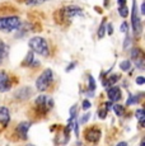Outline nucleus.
I'll use <instances>...</instances> for the list:
<instances>
[{
    "label": "nucleus",
    "instance_id": "1",
    "mask_svg": "<svg viewBox=\"0 0 145 146\" xmlns=\"http://www.w3.org/2000/svg\"><path fill=\"white\" fill-rule=\"evenodd\" d=\"M28 46L31 51L37 53V55L42 56V57H49L50 56V47L47 41L43 37L40 36H33L32 38L28 41Z\"/></svg>",
    "mask_w": 145,
    "mask_h": 146
},
{
    "label": "nucleus",
    "instance_id": "2",
    "mask_svg": "<svg viewBox=\"0 0 145 146\" xmlns=\"http://www.w3.org/2000/svg\"><path fill=\"white\" fill-rule=\"evenodd\" d=\"M22 26V21L18 15L0 17V32H14L18 31Z\"/></svg>",
    "mask_w": 145,
    "mask_h": 146
},
{
    "label": "nucleus",
    "instance_id": "3",
    "mask_svg": "<svg viewBox=\"0 0 145 146\" xmlns=\"http://www.w3.org/2000/svg\"><path fill=\"white\" fill-rule=\"evenodd\" d=\"M52 81H54V72L51 69H46L43 70V72H41V75L36 80V88L38 92H45L49 89Z\"/></svg>",
    "mask_w": 145,
    "mask_h": 146
},
{
    "label": "nucleus",
    "instance_id": "4",
    "mask_svg": "<svg viewBox=\"0 0 145 146\" xmlns=\"http://www.w3.org/2000/svg\"><path fill=\"white\" fill-rule=\"evenodd\" d=\"M131 23H132V31L135 36H139L143 31V26H141V19L139 17L138 12V4L136 0H132V10H131Z\"/></svg>",
    "mask_w": 145,
    "mask_h": 146
},
{
    "label": "nucleus",
    "instance_id": "5",
    "mask_svg": "<svg viewBox=\"0 0 145 146\" xmlns=\"http://www.w3.org/2000/svg\"><path fill=\"white\" fill-rule=\"evenodd\" d=\"M131 58H132L135 66L139 70H144L145 69V64H144V52L143 50H140L139 47H134L131 50Z\"/></svg>",
    "mask_w": 145,
    "mask_h": 146
},
{
    "label": "nucleus",
    "instance_id": "6",
    "mask_svg": "<svg viewBox=\"0 0 145 146\" xmlns=\"http://www.w3.org/2000/svg\"><path fill=\"white\" fill-rule=\"evenodd\" d=\"M35 103L38 107V109H41V111H49L54 106L52 99H50V97H47V95H40V97H37Z\"/></svg>",
    "mask_w": 145,
    "mask_h": 146
},
{
    "label": "nucleus",
    "instance_id": "7",
    "mask_svg": "<svg viewBox=\"0 0 145 146\" xmlns=\"http://www.w3.org/2000/svg\"><path fill=\"white\" fill-rule=\"evenodd\" d=\"M12 89V80L10 76L7 74L5 71H0V92L5 93V92H9Z\"/></svg>",
    "mask_w": 145,
    "mask_h": 146
},
{
    "label": "nucleus",
    "instance_id": "8",
    "mask_svg": "<svg viewBox=\"0 0 145 146\" xmlns=\"http://www.w3.org/2000/svg\"><path fill=\"white\" fill-rule=\"evenodd\" d=\"M63 13L65 14L68 18H74V17H83L84 15L83 9L80 7H78V5H69V7H66L65 9L63 10Z\"/></svg>",
    "mask_w": 145,
    "mask_h": 146
},
{
    "label": "nucleus",
    "instance_id": "9",
    "mask_svg": "<svg viewBox=\"0 0 145 146\" xmlns=\"http://www.w3.org/2000/svg\"><path fill=\"white\" fill-rule=\"evenodd\" d=\"M107 97L110 98V102L113 103V102H118L120 99L122 98V94H121V89L116 85H112L107 89Z\"/></svg>",
    "mask_w": 145,
    "mask_h": 146
},
{
    "label": "nucleus",
    "instance_id": "10",
    "mask_svg": "<svg viewBox=\"0 0 145 146\" xmlns=\"http://www.w3.org/2000/svg\"><path fill=\"white\" fill-rule=\"evenodd\" d=\"M29 127H31V122H28V121H23V122H21L18 126H17V133H18L19 139L27 140Z\"/></svg>",
    "mask_w": 145,
    "mask_h": 146
},
{
    "label": "nucleus",
    "instance_id": "11",
    "mask_svg": "<svg viewBox=\"0 0 145 146\" xmlns=\"http://www.w3.org/2000/svg\"><path fill=\"white\" fill-rule=\"evenodd\" d=\"M101 131L97 127H90L85 133V139L89 142H98V140L101 139Z\"/></svg>",
    "mask_w": 145,
    "mask_h": 146
},
{
    "label": "nucleus",
    "instance_id": "12",
    "mask_svg": "<svg viewBox=\"0 0 145 146\" xmlns=\"http://www.w3.org/2000/svg\"><path fill=\"white\" fill-rule=\"evenodd\" d=\"M10 121V113L7 107H0V123L3 126H7Z\"/></svg>",
    "mask_w": 145,
    "mask_h": 146
},
{
    "label": "nucleus",
    "instance_id": "13",
    "mask_svg": "<svg viewBox=\"0 0 145 146\" xmlns=\"http://www.w3.org/2000/svg\"><path fill=\"white\" fill-rule=\"evenodd\" d=\"M32 95V90L29 89V86H26L23 89H19L15 93V98L17 99H28V98Z\"/></svg>",
    "mask_w": 145,
    "mask_h": 146
},
{
    "label": "nucleus",
    "instance_id": "14",
    "mask_svg": "<svg viewBox=\"0 0 145 146\" xmlns=\"http://www.w3.org/2000/svg\"><path fill=\"white\" fill-rule=\"evenodd\" d=\"M118 75H111V76L110 78H107V79H106V80H103V86H104V88L106 89H108V88H110V86H112V85H115V83H116V81L117 80H118Z\"/></svg>",
    "mask_w": 145,
    "mask_h": 146
},
{
    "label": "nucleus",
    "instance_id": "15",
    "mask_svg": "<svg viewBox=\"0 0 145 146\" xmlns=\"http://www.w3.org/2000/svg\"><path fill=\"white\" fill-rule=\"evenodd\" d=\"M7 55H8V47H7V44H5V42L0 38V64L4 61Z\"/></svg>",
    "mask_w": 145,
    "mask_h": 146
},
{
    "label": "nucleus",
    "instance_id": "16",
    "mask_svg": "<svg viewBox=\"0 0 145 146\" xmlns=\"http://www.w3.org/2000/svg\"><path fill=\"white\" fill-rule=\"evenodd\" d=\"M135 116H136V118H138L139 122H140V125L143 126L144 119H145V112H144V109H143V108H139V109H136V112H135Z\"/></svg>",
    "mask_w": 145,
    "mask_h": 146
},
{
    "label": "nucleus",
    "instance_id": "17",
    "mask_svg": "<svg viewBox=\"0 0 145 146\" xmlns=\"http://www.w3.org/2000/svg\"><path fill=\"white\" fill-rule=\"evenodd\" d=\"M106 29H107V23L106 21H103L101 23V26L98 28V38H103L106 36Z\"/></svg>",
    "mask_w": 145,
    "mask_h": 146
},
{
    "label": "nucleus",
    "instance_id": "18",
    "mask_svg": "<svg viewBox=\"0 0 145 146\" xmlns=\"http://www.w3.org/2000/svg\"><path fill=\"white\" fill-rule=\"evenodd\" d=\"M120 69L122 70V71H130V69H131V62H130V60H124V61H121L120 62Z\"/></svg>",
    "mask_w": 145,
    "mask_h": 146
},
{
    "label": "nucleus",
    "instance_id": "19",
    "mask_svg": "<svg viewBox=\"0 0 145 146\" xmlns=\"http://www.w3.org/2000/svg\"><path fill=\"white\" fill-rule=\"evenodd\" d=\"M112 108H113V111H115V113L117 114V116H124V113H125V108L122 106H120V104H115V106H112Z\"/></svg>",
    "mask_w": 145,
    "mask_h": 146
},
{
    "label": "nucleus",
    "instance_id": "20",
    "mask_svg": "<svg viewBox=\"0 0 145 146\" xmlns=\"http://www.w3.org/2000/svg\"><path fill=\"white\" fill-rule=\"evenodd\" d=\"M33 61H35V56H33V52L31 51V52H28L26 61H24L23 64H24V65H33Z\"/></svg>",
    "mask_w": 145,
    "mask_h": 146
},
{
    "label": "nucleus",
    "instance_id": "21",
    "mask_svg": "<svg viewBox=\"0 0 145 146\" xmlns=\"http://www.w3.org/2000/svg\"><path fill=\"white\" fill-rule=\"evenodd\" d=\"M46 1H47V0H26V4L31 5V7H35V5L43 4V3H46Z\"/></svg>",
    "mask_w": 145,
    "mask_h": 146
},
{
    "label": "nucleus",
    "instance_id": "22",
    "mask_svg": "<svg viewBox=\"0 0 145 146\" xmlns=\"http://www.w3.org/2000/svg\"><path fill=\"white\" fill-rule=\"evenodd\" d=\"M118 14H120V17H122V18H126V17L129 15V9H127L126 5L118 8Z\"/></svg>",
    "mask_w": 145,
    "mask_h": 146
},
{
    "label": "nucleus",
    "instance_id": "23",
    "mask_svg": "<svg viewBox=\"0 0 145 146\" xmlns=\"http://www.w3.org/2000/svg\"><path fill=\"white\" fill-rule=\"evenodd\" d=\"M88 80H89V90L93 93V92L96 90V81H94V78L92 76V75H89Z\"/></svg>",
    "mask_w": 145,
    "mask_h": 146
},
{
    "label": "nucleus",
    "instance_id": "24",
    "mask_svg": "<svg viewBox=\"0 0 145 146\" xmlns=\"http://www.w3.org/2000/svg\"><path fill=\"white\" fill-rule=\"evenodd\" d=\"M75 117H76V106H72L70 109V119L69 121L75 119Z\"/></svg>",
    "mask_w": 145,
    "mask_h": 146
},
{
    "label": "nucleus",
    "instance_id": "25",
    "mask_svg": "<svg viewBox=\"0 0 145 146\" xmlns=\"http://www.w3.org/2000/svg\"><path fill=\"white\" fill-rule=\"evenodd\" d=\"M98 117H99L101 119H104L106 117H107V109H106V108L99 109V112H98Z\"/></svg>",
    "mask_w": 145,
    "mask_h": 146
},
{
    "label": "nucleus",
    "instance_id": "26",
    "mask_svg": "<svg viewBox=\"0 0 145 146\" xmlns=\"http://www.w3.org/2000/svg\"><path fill=\"white\" fill-rule=\"evenodd\" d=\"M82 106H83V109H84V111H88V109H89V108H90V107H92L90 102H89L88 99H84V100H83Z\"/></svg>",
    "mask_w": 145,
    "mask_h": 146
},
{
    "label": "nucleus",
    "instance_id": "27",
    "mask_svg": "<svg viewBox=\"0 0 145 146\" xmlns=\"http://www.w3.org/2000/svg\"><path fill=\"white\" fill-rule=\"evenodd\" d=\"M136 97H134V95H129V99H127V106H131V104H135L136 102H138V99H135Z\"/></svg>",
    "mask_w": 145,
    "mask_h": 146
},
{
    "label": "nucleus",
    "instance_id": "28",
    "mask_svg": "<svg viewBox=\"0 0 145 146\" xmlns=\"http://www.w3.org/2000/svg\"><path fill=\"white\" fill-rule=\"evenodd\" d=\"M121 32H125V33H127V31H129V26H127V23L126 22H122V24H121Z\"/></svg>",
    "mask_w": 145,
    "mask_h": 146
},
{
    "label": "nucleus",
    "instance_id": "29",
    "mask_svg": "<svg viewBox=\"0 0 145 146\" xmlns=\"http://www.w3.org/2000/svg\"><path fill=\"white\" fill-rule=\"evenodd\" d=\"M136 84H138V85H144L145 84V78L144 76H138L136 78Z\"/></svg>",
    "mask_w": 145,
    "mask_h": 146
},
{
    "label": "nucleus",
    "instance_id": "30",
    "mask_svg": "<svg viewBox=\"0 0 145 146\" xmlns=\"http://www.w3.org/2000/svg\"><path fill=\"white\" fill-rule=\"evenodd\" d=\"M89 117H90V114H89V113L84 114V116L82 117V119H80V123H82V125H84V123H87V122H88V119H89Z\"/></svg>",
    "mask_w": 145,
    "mask_h": 146
},
{
    "label": "nucleus",
    "instance_id": "31",
    "mask_svg": "<svg viewBox=\"0 0 145 146\" xmlns=\"http://www.w3.org/2000/svg\"><path fill=\"white\" fill-rule=\"evenodd\" d=\"M106 32H107L108 35H112L113 28H112V24H111V23H108V24H107V29H106Z\"/></svg>",
    "mask_w": 145,
    "mask_h": 146
},
{
    "label": "nucleus",
    "instance_id": "32",
    "mask_svg": "<svg viewBox=\"0 0 145 146\" xmlns=\"http://www.w3.org/2000/svg\"><path fill=\"white\" fill-rule=\"evenodd\" d=\"M117 5H118V8L125 7L126 5V0H117Z\"/></svg>",
    "mask_w": 145,
    "mask_h": 146
},
{
    "label": "nucleus",
    "instance_id": "33",
    "mask_svg": "<svg viewBox=\"0 0 145 146\" xmlns=\"http://www.w3.org/2000/svg\"><path fill=\"white\" fill-rule=\"evenodd\" d=\"M75 65H76V64H75V62L70 64V65H69V67H68V69H66V71H70L71 69H74V67H75Z\"/></svg>",
    "mask_w": 145,
    "mask_h": 146
},
{
    "label": "nucleus",
    "instance_id": "34",
    "mask_svg": "<svg viewBox=\"0 0 145 146\" xmlns=\"http://www.w3.org/2000/svg\"><path fill=\"white\" fill-rule=\"evenodd\" d=\"M116 146H127V142H125V141H121V142H118Z\"/></svg>",
    "mask_w": 145,
    "mask_h": 146
},
{
    "label": "nucleus",
    "instance_id": "35",
    "mask_svg": "<svg viewBox=\"0 0 145 146\" xmlns=\"http://www.w3.org/2000/svg\"><path fill=\"white\" fill-rule=\"evenodd\" d=\"M144 7H145V4L143 3V4H141V14H144V13H145V9H144Z\"/></svg>",
    "mask_w": 145,
    "mask_h": 146
},
{
    "label": "nucleus",
    "instance_id": "36",
    "mask_svg": "<svg viewBox=\"0 0 145 146\" xmlns=\"http://www.w3.org/2000/svg\"><path fill=\"white\" fill-rule=\"evenodd\" d=\"M140 146H145V140H141V142H140Z\"/></svg>",
    "mask_w": 145,
    "mask_h": 146
}]
</instances>
